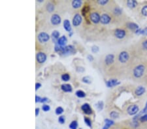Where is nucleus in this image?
I'll list each match as a JSON object with an SVG mask.
<instances>
[{
  "label": "nucleus",
  "mask_w": 147,
  "mask_h": 129,
  "mask_svg": "<svg viewBox=\"0 0 147 129\" xmlns=\"http://www.w3.org/2000/svg\"><path fill=\"white\" fill-rule=\"evenodd\" d=\"M83 82L85 84H90L92 82V79L91 77L88 76H84L83 78Z\"/></svg>",
  "instance_id": "obj_25"
},
{
  "label": "nucleus",
  "mask_w": 147,
  "mask_h": 129,
  "mask_svg": "<svg viewBox=\"0 0 147 129\" xmlns=\"http://www.w3.org/2000/svg\"><path fill=\"white\" fill-rule=\"evenodd\" d=\"M145 92V88L143 86H139L135 89V93L137 96H141Z\"/></svg>",
  "instance_id": "obj_19"
},
{
  "label": "nucleus",
  "mask_w": 147,
  "mask_h": 129,
  "mask_svg": "<svg viewBox=\"0 0 147 129\" xmlns=\"http://www.w3.org/2000/svg\"><path fill=\"white\" fill-rule=\"evenodd\" d=\"M36 60L39 63L42 64L47 60V55L43 52H39L36 55Z\"/></svg>",
  "instance_id": "obj_5"
},
{
  "label": "nucleus",
  "mask_w": 147,
  "mask_h": 129,
  "mask_svg": "<svg viewBox=\"0 0 147 129\" xmlns=\"http://www.w3.org/2000/svg\"><path fill=\"white\" fill-rule=\"evenodd\" d=\"M111 20V18L110 16L107 14H103L101 16L100 22L103 24H108L109 23H110Z\"/></svg>",
  "instance_id": "obj_12"
},
{
  "label": "nucleus",
  "mask_w": 147,
  "mask_h": 129,
  "mask_svg": "<svg viewBox=\"0 0 147 129\" xmlns=\"http://www.w3.org/2000/svg\"><path fill=\"white\" fill-rule=\"evenodd\" d=\"M144 70H145V67H144V65L143 64H139L138 66H137L133 70V76L138 78H140L144 74Z\"/></svg>",
  "instance_id": "obj_1"
},
{
  "label": "nucleus",
  "mask_w": 147,
  "mask_h": 129,
  "mask_svg": "<svg viewBox=\"0 0 147 129\" xmlns=\"http://www.w3.org/2000/svg\"><path fill=\"white\" fill-rule=\"evenodd\" d=\"M61 21H62L61 17H60L58 14H54L52 16V17H51L50 22H51V23H52L53 25H54V26H56V25L60 24V23H61Z\"/></svg>",
  "instance_id": "obj_8"
},
{
  "label": "nucleus",
  "mask_w": 147,
  "mask_h": 129,
  "mask_svg": "<svg viewBox=\"0 0 147 129\" xmlns=\"http://www.w3.org/2000/svg\"><path fill=\"white\" fill-rule=\"evenodd\" d=\"M114 12L115 14H116V15H119V14H120L122 13V10L120 8H118V7H117V8H115Z\"/></svg>",
  "instance_id": "obj_40"
},
{
  "label": "nucleus",
  "mask_w": 147,
  "mask_h": 129,
  "mask_svg": "<svg viewBox=\"0 0 147 129\" xmlns=\"http://www.w3.org/2000/svg\"><path fill=\"white\" fill-rule=\"evenodd\" d=\"M99 50V48L98 46H93L92 47V52L93 53H98Z\"/></svg>",
  "instance_id": "obj_37"
},
{
  "label": "nucleus",
  "mask_w": 147,
  "mask_h": 129,
  "mask_svg": "<svg viewBox=\"0 0 147 129\" xmlns=\"http://www.w3.org/2000/svg\"><path fill=\"white\" fill-rule=\"evenodd\" d=\"M114 55L113 54H108L107 55H106L105 58V62L107 64L109 65L114 63Z\"/></svg>",
  "instance_id": "obj_14"
},
{
  "label": "nucleus",
  "mask_w": 147,
  "mask_h": 129,
  "mask_svg": "<svg viewBox=\"0 0 147 129\" xmlns=\"http://www.w3.org/2000/svg\"><path fill=\"white\" fill-rule=\"evenodd\" d=\"M146 113H147V101H146V105H145V107H144V108L143 109V110H142L141 111L140 113H139V114H138L137 116H135V117H134V119H138V117H139L141 116V115L143 114H146Z\"/></svg>",
  "instance_id": "obj_26"
},
{
  "label": "nucleus",
  "mask_w": 147,
  "mask_h": 129,
  "mask_svg": "<svg viewBox=\"0 0 147 129\" xmlns=\"http://www.w3.org/2000/svg\"><path fill=\"white\" fill-rule=\"evenodd\" d=\"M48 101V99L47 97H44V98H42L41 100V102L42 103H45V102H47Z\"/></svg>",
  "instance_id": "obj_46"
},
{
  "label": "nucleus",
  "mask_w": 147,
  "mask_h": 129,
  "mask_svg": "<svg viewBox=\"0 0 147 129\" xmlns=\"http://www.w3.org/2000/svg\"><path fill=\"white\" fill-rule=\"evenodd\" d=\"M75 50V48L72 45H69V46H65L63 47V51H62V52L63 54H69L71 53H73L74 52Z\"/></svg>",
  "instance_id": "obj_13"
},
{
  "label": "nucleus",
  "mask_w": 147,
  "mask_h": 129,
  "mask_svg": "<svg viewBox=\"0 0 147 129\" xmlns=\"http://www.w3.org/2000/svg\"><path fill=\"white\" fill-rule=\"evenodd\" d=\"M75 95L78 98H84L86 96V93L82 90H78V91H76Z\"/></svg>",
  "instance_id": "obj_24"
},
{
  "label": "nucleus",
  "mask_w": 147,
  "mask_h": 129,
  "mask_svg": "<svg viewBox=\"0 0 147 129\" xmlns=\"http://www.w3.org/2000/svg\"><path fill=\"white\" fill-rule=\"evenodd\" d=\"M61 89H62V91H64V92L68 93V92H71L73 88H72L71 85L70 84H62V85H61Z\"/></svg>",
  "instance_id": "obj_16"
},
{
  "label": "nucleus",
  "mask_w": 147,
  "mask_h": 129,
  "mask_svg": "<svg viewBox=\"0 0 147 129\" xmlns=\"http://www.w3.org/2000/svg\"><path fill=\"white\" fill-rule=\"evenodd\" d=\"M82 4H83V2L80 0H74L72 2V6L75 9L79 8L80 7H81Z\"/></svg>",
  "instance_id": "obj_22"
},
{
  "label": "nucleus",
  "mask_w": 147,
  "mask_h": 129,
  "mask_svg": "<svg viewBox=\"0 0 147 129\" xmlns=\"http://www.w3.org/2000/svg\"><path fill=\"white\" fill-rule=\"evenodd\" d=\"M105 84L107 87H113L116 86V85H119L120 82H118L117 79H111V80H109L106 82Z\"/></svg>",
  "instance_id": "obj_11"
},
{
  "label": "nucleus",
  "mask_w": 147,
  "mask_h": 129,
  "mask_svg": "<svg viewBox=\"0 0 147 129\" xmlns=\"http://www.w3.org/2000/svg\"><path fill=\"white\" fill-rule=\"evenodd\" d=\"M47 10L50 12H52L54 10V5L52 3H49L47 5Z\"/></svg>",
  "instance_id": "obj_29"
},
{
  "label": "nucleus",
  "mask_w": 147,
  "mask_h": 129,
  "mask_svg": "<svg viewBox=\"0 0 147 129\" xmlns=\"http://www.w3.org/2000/svg\"><path fill=\"white\" fill-rule=\"evenodd\" d=\"M63 28H64V29H65L68 32H71V23L70 22H69V20L66 19L64 21H63Z\"/></svg>",
  "instance_id": "obj_15"
},
{
  "label": "nucleus",
  "mask_w": 147,
  "mask_h": 129,
  "mask_svg": "<svg viewBox=\"0 0 147 129\" xmlns=\"http://www.w3.org/2000/svg\"><path fill=\"white\" fill-rule=\"evenodd\" d=\"M105 124L103 129H108L111 125H114V122L113 120L109 119H106L105 120Z\"/></svg>",
  "instance_id": "obj_20"
},
{
  "label": "nucleus",
  "mask_w": 147,
  "mask_h": 129,
  "mask_svg": "<svg viewBox=\"0 0 147 129\" xmlns=\"http://www.w3.org/2000/svg\"><path fill=\"white\" fill-rule=\"evenodd\" d=\"M41 99H42V98L40 97L39 96H37V95H36V96H35V102L36 103L41 102Z\"/></svg>",
  "instance_id": "obj_44"
},
{
  "label": "nucleus",
  "mask_w": 147,
  "mask_h": 129,
  "mask_svg": "<svg viewBox=\"0 0 147 129\" xmlns=\"http://www.w3.org/2000/svg\"><path fill=\"white\" fill-rule=\"evenodd\" d=\"M87 59H88V60L89 61H90V62H92V61H93V57L92 56V55H87Z\"/></svg>",
  "instance_id": "obj_43"
},
{
  "label": "nucleus",
  "mask_w": 147,
  "mask_h": 129,
  "mask_svg": "<svg viewBox=\"0 0 147 129\" xmlns=\"http://www.w3.org/2000/svg\"><path fill=\"white\" fill-rule=\"evenodd\" d=\"M90 20L92 21L93 23H98L100 22L101 20V17L98 12H92L91 13L90 15Z\"/></svg>",
  "instance_id": "obj_7"
},
{
  "label": "nucleus",
  "mask_w": 147,
  "mask_h": 129,
  "mask_svg": "<svg viewBox=\"0 0 147 129\" xmlns=\"http://www.w3.org/2000/svg\"><path fill=\"white\" fill-rule=\"evenodd\" d=\"M108 2H109L108 0H99V1H98V3H99V5H105L107 4Z\"/></svg>",
  "instance_id": "obj_39"
},
{
  "label": "nucleus",
  "mask_w": 147,
  "mask_h": 129,
  "mask_svg": "<svg viewBox=\"0 0 147 129\" xmlns=\"http://www.w3.org/2000/svg\"><path fill=\"white\" fill-rule=\"evenodd\" d=\"M67 43H68V39H67L65 36L63 35L61 37H60L57 43H58L60 46H61L65 47V45L67 44Z\"/></svg>",
  "instance_id": "obj_17"
},
{
  "label": "nucleus",
  "mask_w": 147,
  "mask_h": 129,
  "mask_svg": "<svg viewBox=\"0 0 147 129\" xmlns=\"http://www.w3.org/2000/svg\"><path fill=\"white\" fill-rule=\"evenodd\" d=\"M127 5H128V6L129 8L133 9L136 7V6L137 5V2L135 0H129L127 2Z\"/></svg>",
  "instance_id": "obj_23"
},
{
  "label": "nucleus",
  "mask_w": 147,
  "mask_h": 129,
  "mask_svg": "<svg viewBox=\"0 0 147 129\" xmlns=\"http://www.w3.org/2000/svg\"><path fill=\"white\" fill-rule=\"evenodd\" d=\"M129 55L128 54V53L126 51H123L120 54H119V56H118V59H119L120 62H121L122 63H125L129 60Z\"/></svg>",
  "instance_id": "obj_3"
},
{
  "label": "nucleus",
  "mask_w": 147,
  "mask_h": 129,
  "mask_svg": "<svg viewBox=\"0 0 147 129\" xmlns=\"http://www.w3.org/2000/svg\"><path fill=\"white\" fill-rule=\"evenodd\" d=\"M81 110H83L86 114H87V115H90V114H92V108H91L89 104H88V103H85V104L82 105Z\"/></svg>",
  "instance_id": "obj_10"
},
{
  "label": "nucleus",
  "mask_w": 147,
  "mask_h": 129,
  "mask_svg": "<svg viewBox=\"0 0 147 129\" xmlns=\"http://www.w3.org/2000/svg\"><path fill=\"white\" fill-rule=\"evenodd\" d=\"M110 117H111L112 119H117L119 117V114H118V112H116V111H113L110 113Z\"/></svg>",
  "instance_id": "obj_31"
},
{
  "label": "nucleus",
  "mask_w": 147,
  "mask_h": 129,
  "mask_svg": "<svg viewBox=\"0 0 147 129\" xmlns=\"http://www.w3.org/2000/svg\"><path fill=\"white\" fill-rule=\"evenodd\" d=\"M84 123L86 124L87 126H88L89 127H91V126H92V122H91L90 119L88 118V117H84Z\"/></svg>",
  "instance_id": "obj_33"
},
{
  "label": "nucleus",
  "mask_w": 147,
  "mask_h": 129,
  "mask_svg": "<svg viewBox=\"0 0 147 129\" xmlns=\"http://www.w3.org/2000/svg\"><path fill=\"white\" fill-rule=\"evenodd\" d=\"M83 22V18H82L81 15L80 14H75L74 17L73 18V25L74 26L77 27L80 25V23Z\"/></svg>",
  "instance_id": "obj_6"
},
{
  "label": "nucleus",
  "mask_w": 147,
  "mask_h": 129,
  "mask_svg": "<svg viewBox=\"0 0 147 129\" xmlns=\"http://www.w3.org/2000/svg\"><path fill=\"white\" fill-rule=\"evenodd\" d=\"M95 107L97 108V109H98V110H102L103 108V101H99L98 103H96L95 104Z\"/></svg>",
  "instance_id": "obj_27"
},
{
  "label": "nucleus",
  "mask_w": 147,
  "mask_h": 129,
  "mask_svg": "<svg viewBox=\"0 0 147 129\" xmlns=\"http://www.w3.org/2000/svg\"><path fill=\"white\" fill-rule=\"evenodd\" d=\"M78 127V123L77 121H73L69 125V128L71 129H77Z\"/></svg>",
  "instance_id": "obj_28"
},
{
  "label": "nucleus",
  "mask_w": 147,
  "mask_h": 129,
  "mask_svg": "<svg viewBox=\"0 0 147 129\" xmlns=\"http://www.w3.org/2000/svg\"><path fill=\"white\" fill-rule=\"evenodd\" d=\"M142 14L144 17H147V5L144 6L141 9Z\"/></svg>",
  "instance_id": "obj_34"
},
{
  "label": "nucleus",
  "mask_w": 147,
  "mask_h": 129,
  "mask_svg": "<svg viewBox=\"0 0 147 129\" xmlns=\"http://www.w3.org/2000/svg\"><path fill=\"white\" fill-rule=\"evenodd\" d=\"M63 111H64V110H63V109L62 108V107H60V106H59V107L57 108L55 110V113L56 115H61V114H62L63 113Z\"/></svg>",
  "instance_id": "obj_32"
},
{
  "label": "nucleus",
  "mask_w": 147,
  "mask_h": 129,
  "mask_svg": "<svg viewBox=\"0 0 147 129\" xmlns=\"http://www.w3.org/2000/svg\"><path fill=\"white\" fill-rule=\"evenodd\" d=\"M51 36H52V41H53V42L56 44V43H58V39L60 38H59V37H60L59 31H56V30L54 31L52 33V35H51Z\"/></svg>",
  "instance_id": "obj_18"
},
{
  "label": "nucleus",
  "mask_w": 147,
  "mask_h": 129,
  "mask_svg": "<svg viewBox=\"0 0 147 129\" xmlns=\"http://www.w3.org/2000/svg\"><path fill=\"white\" fill-rule=\"evenodd\" d=\"M139 106L134 104L129 106V107L128 108L127 111H128V114H129V115H134L139 111Z\"/></svg>",
  "instance_id": "obj_4"
},
{
  "label": "nucleus",
  "mask_w": 147,
  "mask_h": 129,
  "mask_svg": "<svg viewBox=\"0 0 147 129\" xmlns=\"http://www.w3.org/2000/svg\"><path fill=\"white\" fill-rule=\"evenodd\" d=\"M65 121V118L64 115H60L58 118V122L60 124H64Z\"/></svg>",
  "instance_id": "obj_35"
},
{
  "label": "nucleus",
  "mask_w": 147,
  "mask_h": 129,
  "mask_svg": "<svg viewBox=\"0 0 147 129\" xmlns=\"http://www.w3.org/2000/svg\"><path fill=\"white\" fill-rule=\"evenodd\" d=\"M41 87V84H40V83H36L35 84V90L37 91L40 87Z\"/></svg>",
  "instance_id": "obj_45"
},
{
  "label": "nucleus",
  "mask_w": 147,
  "mask_h": 129,
  "mask_svg": "<svg viewBox=\"0 0 147 129\" xmlns=\"http://www.w3.org/2000/svg\"><path fill=\"white\" fill-rule=\"evenodd\" d=\"M62 79L63 81L64 82H68L70 80V76L68 73H65V74H63L62 75Z\"/></svg>",
  "instance_id": "obj_30"
},
{
  "label": "nucleus",
  "mask_w": 147,
  "mask_h": 129,
  "mask_svg": "<svg viewBox=\"0 0 147 129\" xmlns=\"http://www.w3.org/2000/svg\"><path fill=\"white\" fill-rule=\"evenodd\" d=\"M76 70L78 72H83L84 71V69L83 67H77Z\"/></svg>",
  "instance_id": "obj_41"
},
{
  "label": "nucleus",
  "mask_w": 147,
  "mask_h": 129,
  "mask_svg": "<svg viewBox=\"0 0 147 129\" xmlns=\"http://www.w3.org/2000/svg\"><path fill=\"white\" fill-rule=\"evenodd\" d=\"M139 119H140V121L141 122H146V121H147V114H145L144 115H142L141 117H140Z\"/></svg>",
  "instance_id": "obj_38"
},
{
  "label": "nucleus",
  "mask_w": 147,
  "mask_h": 129,
  "mask_svg": "<svg viewBox=\"0 0 147 129\" xmlns=\"http://www.w3.org/2000/svg\"><path fill=\"white\" fill-rule=\"evenodd\" d=\"M143 48H144V49L146 50H147V40L145 41H144L143 43Z\"/></svg>",
  "instance_id": "obj_47"
},
{
  "label": "nucleus",
  "mask_w": 147,
  "mask_h": 129,
  "mask_svg": "<svg viewBox=\"0 0 147 129\" xmlns=\"http://www.w3.org/2000/svg\"><path fill=\"white\" fill-rule=\"evenodd\" d=\"M114 35L116 36V38H119V39H122V38H124L125 37L126 31L123 29H117L114 31Z\"/></svg>",
  "instance_id": "obj_9"
},
{
  "label": "nucleus",
  "mask_w": 147,
  "mask_h": 129,
  "mask_svg": "<svg viewBox=\"0 0 147 129\" xmlns=\"http://www.w3.org/2000/svg\"><path fill=\"white\" fill-rule=\"evenodd\" d=\"M39 114V108H36L35 109V116H38Z\"/></svg>",
  "instance_id": "obj_48"
},
{
  "label": "nucleus",
  "mask_w": 147,
  "mask_h": 129,
  "mask_svg": "<svg viewBox=\"0 0 147 129\" xmlns=\"http://www.w3.org/2000/svg\"><path fill=\"white\" fill-rule=\"evenodd\" d=\"M50 35L48 33H45V32H41L37 36V38L39 43H45L47 41H48L50 39Z\"/></svg>",
  "instance_id": "obj_2"
},
{
  "label": "nucleus",
  "mask_w": 147,
  "mask_h": 129,
  "mask_svg": "<svg viewBox=\"0 0 147 129\" xmlns=\"http://www.w3.org/2000/svg\"><path fill=\"white\" fill-rule=\"evenodd\" d=\"M132 125H133V126H135V127L139 126V123H138L137 120H133V122H132Z\"/></svg>",
  "instance_id": "obj_42"
},
{
  "label": "nucleus",
  "mask_w": 147,
  "mask_h": 129,
  "mask_svg": "<svg viewBox=\"0 0 147 129\" xmlns=\"http://www.w3.org/2000/svg\"><path fill=\"white\" fill-rule=\"evenodd\" d=\"M42 110H43L44 111H48L50 110V107L49 105L47 104H43L42 106Z\"/></svg>",
  "instance_id": "obj_36"
},
{
  "label": "nucleus",
  "mask_w": 147,
  "mask_h": 129,
  "mask_svg": "<svg viewBox=\"0 0 147 129\" xmlns=\"http://www.w3.org/2000/svg\"><path fill=\"white\" fill-rule=\"evenodd\" d=\"M127 26L129 29H131V30H135L137 31V29H139V26L137 24L135 23H133V22H129V23H127Z\"/></svg>",
  "instance_id": "obj_21"
}]
</instances>
